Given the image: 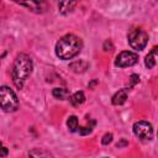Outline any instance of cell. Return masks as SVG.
Here are the masks:
<instances>
[{
  "instance_id": "6da1fadb",
  "label": "cell",
  "mask_w": 158,
  "mask_h": 158,
  "mask_svg": "<svg viewBox=\"0 0 158 158\" xmlns=\"http://www.w3.org/2000/svg\"><path fill=\"white\" fill-rule=\"evenodd\" d=\"M32 68H33V64H32V59L30 56H27L25 53H20L16 57L14 65H12L11 77H12V81L17 89H22L23 83L32 73Z\"/></svg>"
},
{
  "instance_id": "7a4b0ae2",
  "label": "cell",
  "mask_w": 158,
  "mask_h": 158,
  "mask_svg": "<svg viewBox=\"0 0 158 158\" xmlns=\"http://www.w3.org/2000/svg\"><path fill=\"white\" fill-rule=\"evenodd\" d=\"M81 47H83L81 40L78 36L69 33V35L63 36L57 42V44H56V54H57V57H59L63 60L72 59L77 54H79V52L81 51Z\"/></svg>"
},
{
  "instance_id": "3957f363",
  "label": "cell",
  "mask_w": 158,
  "mask_h": 158,
  "mask_svg": "<svg viewBox=\"0 0 158 158\" xmlns=\"http://www.w3.org/2000/svg\"><path fill=\"white\" fill-rule=\"evenodd\" d=\"M0 109L5 112H14L19 109V99L15 91L6 85L0 86Z\"/></svg>"
},
{
  "instance_id": "277c9868",
  "label": "cell",
  "mask_w": 158,
  "mask_h": 158,
  "mask_svg": "<svg viewBox=\"0 0 158 158\" xmlns=\"http://www.w3.org/2000/svg\"><path fill=\"white\" fill-rule=\"evenodd\" d=\"M127 40L130 46L136 51H142L148 43V35L141 27H133L127 33Z\"/></svg>"
},
{
  "instance_id": "5b68a950",
  "label": "cell",
  "mask_w": 158,
  "mask_h": 158,
  "mask_svg": "<svg viewBox=\"0 0 158 158\" xmlns=\"http://www.w3.org/2000/svg\"><path fill=\"white\" fill-rule=\"evenodd\" d=\"M138 60V54L131 51H123L121 52L116 59H115V65L118 68H126V67H131L133 64H136Z\"/></svg>"
},
{
  "instance_id": "8992f818",
  "label": "cell",
  "mask_w": 158,
  "mask_h": 158,
  "mask_svg": "<svg viewBox=\"0 0 158 158\" xmlns=\"http://www.w3.org/2000/svg\"><path fill=\"white\" fill-rule=\"evenodd\" d=\"M133 133L139 139H151L153 137V126L147 121H138L133 125Z\"/></svg>"
},
{
  "instance_id": "52a82bcc",
  "label": "cell",
  "mask_w": 158,
  "mask_h": 158,
  "mask_svg": "<svg viewBox=\"0 0 158 158\" xmlns=\"http://www.w3.org/2000/svg\"><path fill=\"white\" fill-rule=\"evenodd\" d=\"M21 6H26L28 7L31 11L36 12V14H42L46 11L44 4L43 2H37V1H30V2H20Z\"/></svg>"
},
{
  "instance_id": "ba28073f",
  "label": "cell",
  "mask_w": 158,
  "mask_h": 158,
  "mask_svg": "<svg viewBox=\"0 0 158 158\" xmlns=\"http://www.w3.org/2000/svg\"><path fill=\"white\" fill-rule=\"evenodd\" d=\"M157 52H158V48L157 47H153L151 49V52L146 56V59H144V64L148 69H152L154 68L156 63H157Z\"/></svg>"
},
{
  "instance_id": "9c48e42d",
  "label": "cell",
  "mask_w": 158,
  "mask_h": 158,
  "mask_svg": "<svg viewBox=\"0 0 158 158\" xmlns=\"http://www.w3.org/2000/svg\"><path fill=\"white\" fill-rule=\"evenodd\" d=\"M127 94H128V89H121L118 90L117 93L114 94L112 99H111V102L114 105H122L126 99H127Z\"/></svg>"
},
{
  "instance_id": "30bf717a",
  "label": "cell",
  "mask_w": 158,
  "mask_h": 158,
  "mask_svg": "<svg viewBox=\"0 0 158 158\" xmlns=\"http://www.w3.org/2000/svg\"><path fill=\"white\" fill-rule=\"evenodd\" d=\"M88 67H89V63L85 62V60H83V59L75 60V62H73V63L69 64V68L74 73H83V72H85L88 69Z\"/></svg>"
},
{
  "instance_id": "8fae6325",
  "label": "cell",
  "mask_w": 158,
  "mask_h": 158,
  "mask_svg": "<svg viewBox=\"0 0 158 158\" xmlns=\"http://www.w3.org/2000/svg\"><path fill=\"white\" fill-rule=\"evenodd\" d=\"M77 5L75 1H62L58 4V9H59V12L63 14V15H67L69 12L73 11L74 6Z\"/></svg>"
},
{
  "instance_id": "7c38bea8",
  "label": "cell",
  "mask_w": 158,
  "mask_h": 158,
  "mask_svg": "<svg viewBox=\"0 0 158 158\" xmlns=\"http://www.w3.org/2000/svg\"><path fill=\"white\" fill-rule=\"evenodd\" d=\"M69 101L73 106H79L85 101V95L83 91H77L69 98Z\"/></svg>"
},
{
  "instance_id": "4fadbf2b",
  "label": "cell",
  "mask_w": 158,
  "mask_h": 158,
  "mask_svg": "<svg viewBox=\"0 0 158 158\" xmlns=\"http://www.w3.org/2000/svg\"><path fill=\"white\" fill-rule=\"evenodd\" d=\"M67 126H68V130L70 132H77L78 131V127H79V123H78V117L72 115L68 117L67 120Z\"/></svg>"
},
{
  "instance_id": "5bb4252c",
  "label": "cell",
  "mask_w": 158,
  "mask_h": 158,
  "mask_svg": "<svg viewBox=\"0 0 158 158\" xmlns=\"http://www.w3.org/2000/svg\"><path fill=\"white\" fill-rule=\"evenodd\" d=\"M52 94H53V96H54L56 99H59V100H64V99H67V96L69 95L68 90L64 89V88H54L53 91H52Z\"/></svg>"
},
{
  "instance_id": "9a60e30c",
  "label": "cell",
  "mask_w": 158,
  "mask_h": 158,
  "mask_svg": "<svg viewBox=\"0 0 158 158\" xmlns=\"http://www.w3.org/2000/svg\"><path fill=\"white\" fill-rule=\"evenodd\" d=\"M30 157L31 158H53L48 152H44V151H41L38 148H35L30 152Z\"/></svg>"
},
{
  "instance_id": "2e32d148",
  "label": "cell",
  "mask_w": 158,
  "mask_h": 158,
  "mask_svg": "<svg viewBox=\"0 0 158 158\" xmlns=\"http://www.w3.org/2000/svg\"><path fill=\"white\" fill-rule=\"evenodd\" d=\"M93 131V126H84V127H78V132L81 135V136H85V135H89L90 132Z\"/></svg>"
},
{
  "instance_id": "e0dca14e",
  "label": "cell",
  "mask_w": 158,
  "mask_h": 158,
  "mask_svg": "<svg viewBox=\"0 0 158 158\" xmlns=\"http://www.w3.org/2000/svg\"><path fill=\"white\" fill-rule=\"evenodd\" d=\"M111 141H112V133H105L102 139H101V143L102 144H109Z\"/></svg>"
},
{
  "instance_id": "ac0fdd59",
  "label": "cell",
  "mask_w": 158,
  "mask_h": 158,
  "mask_svg": "<svg viewBox=\"0 0 158 158\" xmlns=\"http://www.w3.org/2000/svg\"><path fill=\"white\" fill-rule=\"evenodd\" d=\"M139 81V77L137 75V74H132L131 77H130V88H132L135 84H137Z\"/></svg>"
},
{
  "instance_id": "d6986e66",
  "label": "cell",
  "mask_w": 158,
  "mask_h": 158,
  "mask_svg": "<svg viewBox=\"0 0 158 158\" xmlns=\"http://www.w3.org/2000/svg\"><path fill=\"white\" fill-rule=\"evenodd\" d=\"M112 48H114V46H112V43H111V41L110 40H107V41H105V43H104V51H112Z\"/></svg>"
},
{
  "instance_id": "ffe728a7",
  "label": "cell",
  "mask_w": 158,
  "mask_h": 158,
  "mask_svg": "<svg viewBox=\"0 0 158 158\" xmlns=\"http://www.w3.org/2000/svg\"><path fill=\"white\" fill-rule=\"evenodd\" d=\"M127 144H128V142H127L125 138H121V141L116 143V147H117V148H121V147H126Z\"/></svg>"
},
{
  "instance_id": "44dd1931",
  "label": "cell",
  "mask_w": 158,
  "mask_h": 158,
  "mask_svg": "<svg viewBox=\"0 0 158 158\" xmlns=\"http://www.w3.org/2000/svg\"><path fill=\"white\" fill-rule=\"evenodd\" d=\"M7 153H9V151H7V148L2 146V147L0 148V157H6V156H7Z\"/></svg>"
},
{
  "instance_id": "7402d4cb",
  "label": "cell",
  "mask_w": 158,
  "mask_h": 158,
  "mask_svg": "<svg viewBox=\"0 0 158 158\" xmlns=\"http://www.w3.org/2000/svg\"><path fill=\"white\" fill-rule=\"evenodd\" d=\"M98 83H99V81H98V80H93V81H91V83H90V84H89V88H90V89H91V88H93V86H94V85H95V84H98Z\"/></svg>"
},
{
  "instance_id": "603a6c76",
  "label": "cell",
  "mask_w": 158,
  "mask_h": 158,
  "mask_svg": "<svg viewBox=\"0 0 158 158\" xmlns=\"http://www.w3.org/2000/svg\"><path fill=\"white\" fill-rule=\"evenodd\" d=\"M1 147H2V144H1V142H0V148H1Z\"/></svg>"
}]
</instances>
